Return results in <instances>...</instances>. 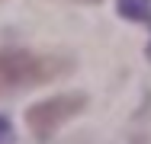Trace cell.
<instances>
[{
	"label": "cell",
	"mask_w": 151,
	"mask_h": 144,
	"mask_svg": "<svg viewBox=\"0 0 151 144\" xmlns=\"http://www.w3.org/2000/svg\"><path fill=\"white\" fill-rule=\"evenodd\" d=\"M68 71H71V61L64 55H45V51H29V48H0V96L52 83Z\"/></svg>",
	"instance_id": "1"
},
{
	"label": "cell",
	"mask_w": 151,
	"mask_h": 144,
	"mask_svg": "<svg viewBox=\"0 0 151 144\" xmlns=\"http://www.w3.org/2000/svg\"><path fill=\"white\" fill-rule=\"evenodd\" d=\"M84 109H87V96L84 93H58V96L32 103L26 109V125H29L35 141H48V138H55L58 128H64Z\"/></svg>",
	"instance_id": "2"
},
{
	"label": "cell",
	"mask_w": 151,
	"mask_h": 144,
	"mask_svg": "<svg viewBox=\"0 0 151 144\" xmlns=\"http://www.w3.org/2000/svg\"><path fill=\"white\" fill-rule=\"evenodd\" d=\"M116 10H119L122 19L142 23L151 32V0H116ZM148 58H151V42H148Z\"/></svg>",
	"instance_id": "3"
},
{
	"label": "cell",
	"mask_w": 151,
	"mask_h": 144,
	"mask_svg": "<svg viewBox=\"0 0 151 144\" xmlns=\"http://www.w3.org/2000/svg\"><path fill=\"white\" fill-rule=\"evenodd\" d=\"M13 141V122L6 115H0V144H10Z\"/></svg>",
	"instance_id": "4"
},
{
	"label": "cell",
	"mask_w": 151,
	"mask_h": 144,
	"mask_svg": "<svg viewBox=\"0 0 151 144\" xmlns=\"http://www.w3.org/2000/svg\"><path fill=\"white\" fill-rule=\"evenodd\" d=\"M77 3H100V0H77Z\"/></svg>",
	"instance_id": "5"
}]
</instances>
